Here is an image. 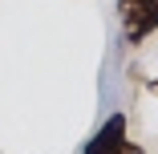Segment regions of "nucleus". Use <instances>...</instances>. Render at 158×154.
<instances>
[{"instance_id":"nucleus-1","label":"nucleus","mask_w":158,"mask_h":154,"mask_svg":"<svg viewBox=\"0 0 158 154\" xmlns=\"http://www.w3.org/2000/svg\"><path fill=\"white\" fill-rule=\"evenodd\" d=\"M81 154H146L138 142H130V122H126V110L110 114L98 130L89 134V142L81 146Z\"/></svg>"},{"instance_id":"nucleus-2","label":"nucleus","mask_w":158,"mask_h":154,"mask_svg":"<svg viewBox=\"0 0 158 154\" xmlns=\"http://www.w3.org/2000/svg\"><path fill=\"white\" fill-rule=\"evenodd\" d=\"M118 20L126 45H142L158 33V0H118Z\"/></svg>"},{"instance_id":"nucleus-3","label":"nucleus","mask_w":158,"mask_h":154,"mask_svg":"<svg viewBox=\"0 0 158 154\" xmlns=\"http://www.w3.org/2000/svg\"><path fill=\"white\" fill-rule=\"evenodd\" d=\"M150 94H158V77H154V81H150Z\"/></svg>"}]
</instances>
